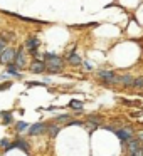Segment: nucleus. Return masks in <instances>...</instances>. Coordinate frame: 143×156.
<instances>
[{
  "label": "nucleus",
  "instance_id": "1",
  "mask_svg": "<svg viewBox=\"0 0 143 156\" xmlns=\"http://www.w3.org/2000/svg\"><path fill=\"white\" fill-rule=\"evenodd\" d=\"M44 62H46V71H49L51 74H59L62 67H64V59L61 56H56V54H44Z\"/></svg>",
  "mask_w": 143,
  "mask_h": 156
},
{
  "label": "nucleus",
  "instance_id": "2",
  "mask_svg": "<svg viewBox=\"0 0 143 156\" xmlns=\"http://www.w3.org/2000/svg\"><path fill=\"white\" fill-rule=\"evenodd\" d=\"M96 76L99 79H103L106 84H118V82H120V76H116L113 71H109V69H101V71H98Z\"/></svg>",
  "mask_w": 143,
  "mask_h": 156
},
{
  "label": "nucleus",
  "instance_id": "3",
  "mask_svg": "<svg viewBox=\"0 0 143 156\" xmlns=\"http://www.w3.org/2000/svg\"><path fill=\"white\" fill-rule=\"evenodd\" d=\"M15 54H17V50L14 47H5L2 50V54H0V64H3V66L12 64L15 60Z\"/></svg>",
  "mask_w": 143,
  "mask_h": 156
},
{
  "label": "nucleus",
  "instance_id": "4",
  "mask_svg": "<svg viewBox=\"0 0 143 156\" xmlns=\"http://www.w3.org/2000/svg\"><path fill=\"white\" fill-rule=\"evenodd\" d=\"M116 136L120 138L123 143H126V141H130L135 136V133L131 128H121V129H116Z\"/></svg>",
  "mask_w": 143,
  "mask_h": 156
},
{
  "label": "nucleus",
  "instance_id": "5",
  "mask_svg": "<svg viewBox=\"0 0 143 156\" xmlns=\"http://www.w3.org/2000/svg\"><path fill=\"white\" fill-rule=\"evenodd\" d=\"M46 62L44 60H32V64H30V72H34V74H42V72H46Z\"/></svg>",
  "mask_w": 143,
  "mask_h": 156
},
{
  "label": "nucleus",
  "instance_id": "6",
  "mask_svg": "<svg viewBox=\"0 0 143 156\" xmlns=\"http://www.w3.org/2000/svg\"><path fill=\"white\" fill-rule=\"evenodd\" d=\"M14 64L17 66V67H24L25 64H27V56H25V50L20 47L19 50H17V54H15V60H14Z\"/></svg>",
  "mask_w": 143,
  "mask_h": 156
},
{
  "label": "nucleus",
  "instance_id": "7",
  "mask_svg": "<svg viewBox=\"0 0 143 156\" xmlns=\"http://www.w3.org/2000/svg\"><path fill=\"white\" fill-rule=\"evenodd\" d=\"M39 45H40V42H39V39H36V37H29V39L25 40V49H27L29 52H32L34 56H36V52H37Z\"/></svg>",
  "mask_w": 143,
  "mask_h": 156
},
{
  "label": "nucleus",
  "instance_id": "8",
  "mask_svg": "<svg viewBox=\"0 0 143 156\" xmlns=\"http://www.w3.org/2000/svg\"><path fill=\"white\" fill-rule=\"evenodd\" d=\"M46 131V124L44 123H36L29 128V136H39Z\"/></svg>",
  "mask_w": 143,
  "mask_h": 156
},
{
  "label": "nucleus",
  "instance_id": "9",
  "mask_svg": "<svg viewBox=\"0 0 143 156\" xmlns=\"http://www.w3.org/2000/svg\"><path fill=\"white\" fill-rule=\"evenodd\" d=\"M14 148H20V149H22V151H25V153L29 151V144L25 143V141H24V139H22V138H17L14 143H10V146L7 148V151L14 149Z\"/></svg>",
  "mask_w": 143,
  "mask_h": 156
},
{
  "label": "nucleus",
  "instance_id": "10",
  "mask_svg": "<svg viewBox=\"0 0 143 156\" xmlns=\"http://www.w3.org/2000/svg\"><path fill=\"white\" fill-rule=\"evenodd\" d=\"M66 60L71 64V66H79V64H83V59H81V56H77L76 52H71V54L66 57Z\"/></svg>",
  "mask_w": 143,
  "mask_h": 156
},
{
  "label": "nucleus",
  "instance_id": "11",
  "mask_svg": "<svg viewBox=\"0 0 143 156\" xmlns=\"http://www.w3.org/2000/svg\"><path fill=\"white\" fill-rule=\"evenodd\" d=\"M131 82H133V77L130 74H125V76H120V82L118 84H121L125 87H131Z\"/></svg>",
  "mask_w": 143,
  "mask_h": 156
},
{
  "label": "nucleus",
  "instance_id": "12",
  "mask_svg": "<svg viewBox=\"0 0 143 156\" xmlns=\"http://www.w3.org/2000/svg\"><path fill=\"white\" fill-rule=\"evenodd\" d=\"M17 66L12 62V64H7V74H10V76H15V77H20V74H19V71H17Z\"/></svg>",
  "mask_w": 143,
  "mask_h": 156
},
{
  "label": "nucleus",
  "instance_id": "13",
  "mask_svg": "<svg viewBox=\"0 0 143 156\" xmlns=\"http://www.w3.org/2000/svg\"><path fill=\"white\" fill-rule=\"evenodd\" d=\"M0 117H2V121H3V124H10V123H12V113H10V111H2V113H0Z\"/></svg>",
  "mask_w": 143,
  "mask_h": 156
},
{
  "label": "nucleus",
  "instance_id": "14",
  "mask_svg": "<svg viewBox=\"0 0 143 156\" xmlns=\"http://www.w3.org/2000/svg\"><path fill=\"white\" fill-rule=\"evenodd\" d=\"M131 87H135V89H142V87H143V77H136V79H133V82H131Z\"/></svg>",
  "mask_w": 143,
  "mask_h": 156
},
{
  "label": "nucleus",
  "instance_id": "15",
  "mask_svg": "<svg viewBox=\"0 0 143 156\" xmlns=\"http://www.w3.org/2000/svg\"><path fill=\"white\" fill-rule=\"evenodd\" d=\"M88 121H89L91 124H94V126H98V124L101 123V116H96V114H91V116L88 117Z\"/></svg>",
  "mask_w": 143,
  "mask_h": 156
},
{
  "label": "nucleus",
  "instance_id": "16",
  "mask_svg": "<svg viewBox=\"0 0 143 156\" xmlns=\"http://www.w3.org/2000/svg\"><path fill=\"white\" fill-rule=\"evenodd\" d=\"M15 129L17 131H24V129H29V124L25 121H19V123H15Z\"/></svg>",
  "mask_w": 143,
  "mask_h": 156
},
{
  "label": "nucleus",
  "instance_id": "17",
  "mask_svg": "<svg viewBox=\"0 0 143 156\" xmlns=\"http://www.w3.org/2000/svg\"><path fill=\"white\" fill-rule=\"evenodd\" d=\"M69 106L74 107V109H77V111H81V109H83V102H81V101H76V99H73V101L69 102Z\"/></svg>",
  "mask_w": 143,
  "mask_h": 156
},
{
  "label": "nucleus",
  "instance_id": "18",
  "mask_svg": "<svg viewBox=\"0 0 143 156\" xmlns=\"http://www.w3.org/2000/svg\"><path fill=\"white\" fill-rule=\"evenodd\" d=\"M57 133H59V126H56V124H52V126H49V136H56Z\"/></svg>",
  "mask_w": 143,
  "mask_h": 156
},
{
  "label": "nucleus",
  "instance_id": "19",
  "mask_svg": "<svg viewBox=\"0 0 143 156\" xmlns=\"http://www.w3.org/2000/svg\"><path fill=\"white\" fill-rule=\"evenodd\" d=\"M61 121H71V116H69V114H61V116H57L56 123H61Z\"/></svg>",
  "mask_w": 143,
  "mask_h": 156
},
{
  "label": "nucleus",
  "instance_id": "20",
  "mask_svg": "<svg viewBox=\"0 0 143 156\" xmlns=\"http://www.w3.org/2000/svg\"><path fill=\"white\" fill-rule=\"evenodd\" d=\"M0 146H2V148H5V151H7V148L10 146L9 139H0Z\"/></svg>",
  "mask_w": 143,
  "mask_h": 156
},
{
  "label": "nucleus",
  "instance_id": "21",
  "mask_svg": "<svg viewBox=\"0 0 143 156\" xmlns=\"http://www.w3.org/2000/svg\"><path fill=\"white\" fill-rule=\"evenodd\" d=\"M128 156H143V149H138V151H130Z\"/></svg>",
  "mask_w": 143,
  "mask_h": 156
},
{
  "label": "nucleus",
  "instance_id": "22",
  "mask_svg": "<svg viewBox=\"0 0 143 156\" xmlns=\"http://www.w3.org/2000/svg\"><path fill=\"white\" fill-rule=\"evenodd\" d=\"M29 87H32V86H46V82H37V81H34V82H27Z\"/></svg>",
  "mask_w": 143,
  "mask_h": 156
},
{
  "label": "nucleus",
  "instance_id": "23",
  "mask_svg": "<svg viewBox=\"0 0 143 156\" xmlns=\"http://www.w3.org/2000/svg\"><path fill=\"white\" fill-rule=\"evenodd\" d=\"M10 87V82H7V84H3V86H0V91H3V89H9Z\"/></svg>",
  "mask_w": 143,
  "mask_h": 156
},
{
  "label": "nucleus",
  "instance_id": "24",
  "mask_svg": "<svg viewBox=\"0 0 143 156\" xmlns=\"http://www.w3.org/2000/svg\"><path fill=\"white\" fill-rule=\"evenodd\" d=\"M138 141H142V143H143V131L138 134Z\"/></svg>",
  "mask_w": 143,
  "mask_h": 156
}]
</instances>
